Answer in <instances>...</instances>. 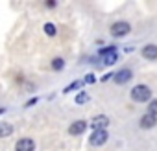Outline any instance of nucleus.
<instances>
[{"instance_id":"1","label":"nucleus","mask_w":157,"mask_h":151,"mask_svg":"<svg viewBox=\"0 0 157 151\" xmlns=\"http://www.w3.org/2000/svg\"><path fill=\"white\" fill-rule=\"evenodd\" d=\"M150 96H151V89L146 85H135L131 89V98L135 101H148Z\"/></svg>"},{"instance_id":"2","label":"nucleus","mask_w":157,"mask_h":151,"mask_svg":"<svg viewBox=\"0 0 157 151\" xmlns=\"http://www.w3.org/2000/svg\"><path fill=\"white\" fill-rule=\"evenodd\" d=\"M100 55H102V64H115L117 59H118V53H117V48L115 46H107V48H102L100 50Z\"/></svg>"},{"instance_id":"3","label":"nucleus","mask_w":157,"mask_h":151,"mask_svg":"<svg viewBox=\"0 0 157 151\" xmlns=\"http://www.w3.org/2000/svg\"><path fill=\"white\" fill-rule=\"evenodd\" d=\"M107 138H109L107 131H94V133H91L89 144L94 145V147H100V145H104V144L107 142Z\"/></svg>"},{"instance_id":"4","label":"nucleus","mask_w":157,"mask_h":151,"mask_svg":"<svg viewBox=\"0 0 157 151\" xmlns=\"http://www.w3.org/2000/svg\"><path fill=\"white\" fill-rule=\"evenodd\" d=\"M131 31V26L128 24V22H115L113 26H111V35L113 37H124V35H128Z\"/></svg>"},{"instance_id":"5","label":"nucleus","mask_w":157,"mask_h":151,"mask_svg":"<svg viewBox=\"0 0 157 151\" xmlns=\"http://www.w3.org/2000/svg\"><path fill=\"white\" fill-rule=\"evenodd\" d=\"M107 125H109V118H107L105 114H98V116H94V118L91 120L93 131H105Z\"/></svg>"},{"instance_id":"6","label":"nucleus","mask_w":157,"mask_h":151,"mask_svg":"<svg viewBox=\"0 0 157 151\" xmlns=\"http://www.w3.org/2000/svg\"><path fill=\"white\" fill-rule=\"evenodd\" d=\"M15 151H35V142L32 138H19L15 144Z\"/></svg>"},{"instance_id":"7","label":"nucleus","mask_w":157,"mask_h":151,"mask_svg":"<svg viewBox=\"0 0 157 151\" xmlns=\"http://www.w3.org/2000/svg\"><path fill=\"white\" fill-rule=\"evenodd\" d=\"M85 129H87V122H85V120H78V122L70 123V127H68V134L78 136V134L85 133Z\"/></svg>"},{"instance_id":"8","label":"nucleus","mask_w":157,"mask_h":151,"mask_svg":"<svg viewBox=\"0 0 157 151\" xmlns=\"http://www.w3.org/2000/svg\"><path fill=\"white\" fill-rule=\"evenodd\" d=\"M131 70L129 68H122L120 72H115V83H118V85H124V83H128L129 79H131Z\"/></svg>"},{"instance_id":"9","label":"nucleus","mask_w":157,"mask_h":151,"mask_svg":"<svg viewBox=\"0 0 157 151\" xmlns=\"http://www.w3.org/2000/svg\"><path fill=\"white\" fill-rule=\"evenodd\" d=\"M157 123V118L153 116V114H150V112H146L142 118H140V127L142 129H150V127H153Z\"/></svg>"},{"instance_id":"10","label":"nucleus","mask_w":157,"mask_h":151,"mask_svg":"<svg viewBox=\"0 0 157 151\" xmlns=\"http://www.w3.org/2000/svg\"><path fill=\"white\" fill-rule=\"evenodd\" d=\"M142 55H144V59H157V46L155 44H146L144 48H142Z\"/></svg>"},{"instance_id":"11","label":"nucleus","mask_w":157,"mask_h":151,"mask_svg":"<svg viewBox=\"0 0 157 151\" xmlns=\"http://www.w3.org/2000/svg\"><path fill=\"white\" fill-rule=\"evenodd\" d=\"M13 134V125L8 122H0V138H8Z\"/></svg>"},{"instance_id":"12","label":"nucleus","mask_w":157,"mask_h":151,"mask_svg":"<svg viewBox=\"0 0 157 151\" xmlns=\"http://www.w3.org/2000/svg\"><path fill=\"white\" fill-rule=\"evenodd\" d=\"M44 33H46V35H50V37H54V35L57 33V28H56V24H52V22H46V24H44Z\"/></svg>"},{"instance_id":"13","label":"nucleus","mask_w":157,"mask_h":151,"mask_svg":"<svg viewBox=\"0 0 157 151\" xmlns=\"http://www.w3.org/2000/svg\"><path fill=\"white\" fill-rule=\"evenodd\" d=\"M82 85H83V81H74V83H70L68 87H65V89H63V92H65V94H68V92H72V90H76V89H80Z\"/></svg>"},{"instance_id":"14","label":"nucleus","mask_w":157,"mask_h":151,"mask_svg":"<svg viewBox=\"0 0 157 151\" xmlns=\"http://www.w3.org/2000/svg\"><path fill=\"white\" fill-rule=\"evenodd\" d=\"M87 101H89V94H87V92H80V94L76 96V103H78V105H83V103H87Z\"/></svg>"},{"instance_id":"15","label":"nucleus","mask_w":157,"mask_h":151,"mask_svg":"<svg viewBox=\"0 0 157 151\" xmlns=\"http://www.w3.org/2000/svg\"><path fill=\"white\" fill-rule=\"evenodd\" d=\"M63 66H65V59L56 57V59L52 61V68H54V70H63Z\"/></svg>"},{"instance_id":"16","label":"nucleus","mask_w":157,"mask_h":151,"mask_svg":"<svg viewBox=\"0 0 157 151\" xmlns=\"http://www.w3.org/2000/svg\"><path fill=\"white\" fill-rule=\"evenodd\" d=\"M148 112L153 114V116H157V100H151V101H150V105H148Z\"/></svg>"},{"instance_id":"17","label":"nucleus","mask_w":157,"mask_h":151,"mask_svg":"<svg viewBox=\"0 0 157 151\" xmlns=\"http://www.w3.org/2000/svg\"><path fill=\"white\" fill-rule=\"evenodd\" d=\"M94 81H96V78H94L93 74H87V76H85V79H83V83H94Z\"/></svg>"},{"instance_id":"18","label":"nucleus","mask_w":157,"mask_h":151,"mask_svg":"<svg viewBox=\"0 0 157 151\" xmlns=\"http://www.w3.org/2000/svg\"><path fill=\"white\" fill-rule=\"evenodd\" d=\"M37 101H39V100H37V98H32V100H30V101H26V103H24V107H32V105H35V103H37Z\"/></svg>"},{"instance_id":"19","label":"nucleus","mask_w":157,"mask_h":151,"mask_svg":"<svg viewBox=\"0 0 157 151\" xmlns=\"http://www.w3.org/2000/svg\"><path fill=\"white\" fill-rule=\"evenodd\" d=\"M111 78H115V72H113V74H104V76H102V81H107V79H111Z\"/></svg>"},{"instance_id":"20","label":"nucleus","mask_w":157,"mask_h":151,"mask_svg":"<svg viewBox=\"0 0 157 151\" xmlns=\"http://www.w3.org/2000/svg\"><path fill=\"white\" fill-rule=\"evenodd\" d=\"M24 90H30V92H32V90H35V85H33V83H26V85H24Z\"/></svg>"},{"instance_id":"21","label":"nucleus","mask_w":157,"mask_h":151,"mask_svg":"<svg viewBox=\"0 0 157 151\" xmlns=\"http://www.w3.org/2000/svg\"><path fill=\"white\" fill-rule=\"evenodd\" d=\"M6 112V109H0V114H4Z\"/></svg>"}]
</instances>
